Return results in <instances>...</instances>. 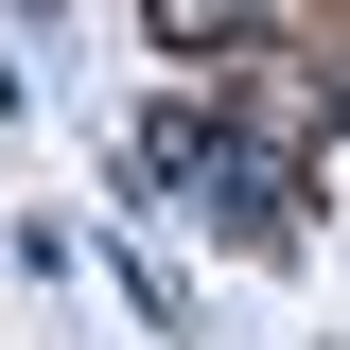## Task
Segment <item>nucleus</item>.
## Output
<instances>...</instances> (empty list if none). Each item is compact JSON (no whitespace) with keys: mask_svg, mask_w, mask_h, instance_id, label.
I'll use <instances>...</instances> for the list:
<instances>
[{"mask_svg":"<svg viewBox=\"0 0 350 350\" xmlns=\"http://www.w3.org/2000/svg\"><path fill=\"white\" fill-rule=\"evenodd\" d=\"M123 175H140V193H175L193 228H228V245H245V228H280V175H262V140L193 123V105H158V123L123 140Z\"/></svg>","mask_w":350,"mask_h":350,"instance_id":"nucleus-1","label":"nucleus"}]
</instances>
